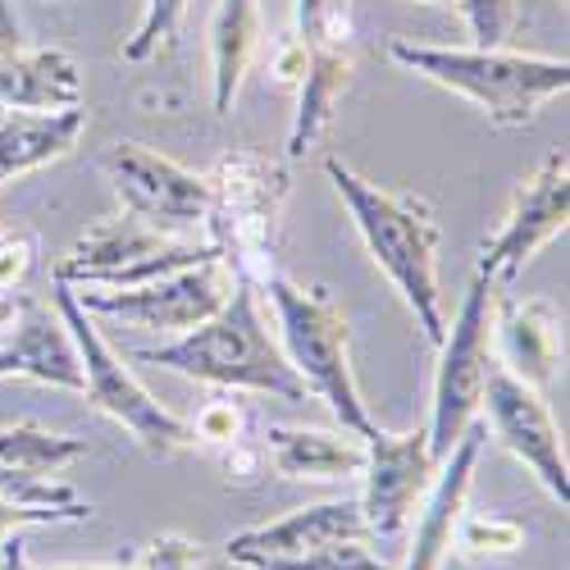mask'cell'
<instances>
[{
  "instance_id": "1",
  "label": "cell",
  "mask_w": 570,
  "mask_h": 570,
  "mask_svg": "<svg viewBox=\"0 0 570 570\" xmlns=\"http://www.w3.org/2000/svg\"><path fill=\"white\" fill-rule=\"evenodd\" d=\"M324 174L343 197L370 261L384 269V278L402 293L406 311L415 315V328L424 343H443V288H439V215L424 197L411 193H389L370 178H361L352 165L324 160Z\"/></svg>"
},
{
  "instance_id": "28",
  "label": "cell",
  "mask_w": 570,
  "mask_h": 570,
  "mask_svg": "<svg viewBox=\"0 0 570 570\" xmlns=\"http://www.w3.org/2000/svg\"><path fill=\"white\" fill-rule=\"evenodd\" d=\"M91 502L73 507H23V502H0V539H10L28 525H69V520H91Z\"/></svg>"
},
{
  "instance_id": "8",
  "label": "cell",
  "mask_w": 570,
  "mask_h": 570,
  "mask_svg": "<svg viewBox=\"0 0 570 570\" xmlns=\"http://www.w3.org/2000/svg\"><path fill=\"white\" fill-rule=\"evenodd\" d=\"M210 256H219L210 243L165 237L124 210L115 219L91 224L69 247V256L56 265V278L69 283V288H137V283L165 278Z\"/></svg>"
},
{
  "instance_id": "32",
  "label": "cell",
  "mask_w": 570,
  "mask_h": 570,
  "mask_svg": "<svg viewBox=\"0 0 570 570\" xmlns=\"http://www.w3.org/2000/svg\"><path fill=\"white\" fill-rule=\"evenodd\" d=\"M302 69H306V46H302V37H283L278 56H274V82L297 87V82H302Z\"/></svg>"
},
{
  "instance_id": "12",
  "label": "cell",
  "mask_w": 570,
  "mask_h": 570,
  "mask_svg": "<svg viewBox=\"0 0 570 570\" xmlns=\"http://www.w3.org/2000/svg\"><path fill=\"white\" fill-rule=\"evenodd\" d=\"M434 474H439V461L430 452L424 424H415L411 434H389L374 424L365 434V465H361L365 489L356 498L370 539H397L415 520Z\"/></svg>"
},
{
  "instance_id": "9",
  "label": "cell",
  "mask_w": 570,
  "mask_h": 570,
  "mask_svg": "<svg viewBox=\"0 0 570 570\" xmlns=\"http://www.w3.org/2000/svg\"><path fill=\"white\" fill-rule=\"evenodd\" d=\"M101 174L115 187L119 206L151 224L165 237H187L206 228L210 215V183L206 174L183 169L178 160L141 147V141H115V147L101 156Z\"/></svg>"
},
{
  "instance_id": "6",
  "label": "cell",
  "mask_w": 570,
  "mask_h": 570,
  "mask_svg": "<svg viewBox=\"0 0 570 570\" xmlns=\"http://www.w3.org/2000/svg\"><path fill=\"white\" fill-rule=\"evenodd\" d=\"M51 302L69 328V338L78 347V365H82V393L87 402L97 406L101 415H110L119 430L147 452L151 461H169L178 452H193L197 448V434H193V424H187L183 415H174L169 406H160L147 384L124 365V356L101 338V328L91 324V315L78 306L73 288L69 283L56 278V288H51Z\"/></svg>"
},
{
  "instance_id": "22",
  "label": "cell",
  "mask_w": 570,
  "mask_h": 570,
  "mask_svg": "<svg viewBox=\"0 0 570 570\" xmlns=\"http://www.w3.org/2000/svg\"><path fill=\"white\" fill-rule=\"evenodd\" d=\"M82 456H87V439L78 434H56V430H41V424H10V430H0V470H23V474H41V480H56L60 470H69Z\"/></svg>"
},
{
  "instance_id": "27",
  "label": "cell",
  "mask_w": 570,
  "mask_h": 570,
  "mask_svg": "<svg viewBox=\"0 0 570 570\" xmlns=\"http://www.w3.org/2000/svg\"><path fill=\"white\" fill-rule=\"evenodd\" d=\"M187 424H193L197 443L233 448V443H243V439H247L252 415H247V406L237 402V397H215V402H206V406L197 411V420H187Z\"/></svg>"
},
{
  "instance_id": "18",
  "label": "cell",
  "mask_w": 570,
  "mask_h": 570,
  "mask_svg": "<svg viewBox=\"0 0 570 570\" xmlns=\"http://www.w3.org/2000/svg\"><path fill=\"white\" fill-rule=\"evenodd\" d=\"M0 106L6 110H73L82 106V69L60 46L0 51Z\"/></svg>"
},
{
  "instance_id": "7",
  "label": "cell",
  "mask_w": 570,
  "mask_h": 570,
  "mask_svg": "<svg viewBox=\"0 0 570 570\" xmlns=\"http://www.w3.org/2000/svg\"><path fill=\"white\" fill-rule=\"evenodd\" d=\"M493 293H498V283L474 274L452 324L443 328L439 374H434V406H430V420H424L434 461H443L461 443V434L470 430V424L480 420L484 384L493 374Z\"/></svg>"
},
{
  "instance_id": "15",
  "label": "cell",
  "mask_w": 570,
  "mask_h": 570,
  "mask_svg": "<svg viewBox=\"0 0 570 570\" xmlns=\"http://www.w3.org/2000/svg\"><path fill=\"white\" fill-rule=\"evenodd\" d=\"M489 430L480 420L461 434V443L439 461V474L430 493H424L420 511H415V534L406 548V566L402 570H443V561L456 548V525L465 515V498H470V480H474V465H480Z\"/></svg>"
},
{
  "instance_id": "13",
  "label": "cell",
  "mask_w": 570,
  "mask_h": 570,
  "mask_svg": "<svg viewBox=\"0 0 570 570\" xmlns=\"http://www.w3.org/2000/svg\"><path fill=\"white\" fill-rule=\"evenodd\" d=\"M480 411H484V430H493V439L534 474V480L548 489V498L566 507L570 502V470H566L561 430L543 402V389L520 384L515 374L493 365Z\"/></svg>"
},
{
  "instance_id": "26",
  "label": "cell",
  "mask_w": 570,
  "mask_h": 570,
  "mask_svg": "<svg viewBox=\"0 0 570 570\" xmlns=\"http://www.w3.org/2000/svg\"><path fill=\"white\" fill-rule=\"evenodd\" d=\"M256 570H397V566L379 561L365 543H328V548H315L288 561H265Z\"/></svg>"
},
{
  "instance_id": "4",
  "label": "cell",
  "mask_w": 570,
  "mask_h": 570,
  "mask_svg": "<svg viewBox=\"0 0 570 570\" xmlns=\"http://www.w3.org/2000/svg\"><path fill=\"white\" fill-rule=\"evenodd\" d=\"M256 288L269 293L274 320H278V347L288 356V365L297 370V379L306 384V393H315L334 420L347 434L365 439L374 430V415L361 397L356 370H352V324L347 315L334 306L324 288H302L288 274H265Z\"/></svg>"
},
{
  "instance_id": "29",
  "label": "cell",
  "mask_w": 570,
  "mask_h": 570,
  "mask_svg": "<svg viewBox=\"0 0 570 570\" xmlns=\"http://www.w3.org/2000/svg\"><path fill=\"white\" fill-rule=\"evenodd\" d=\"M32 269H37V237L32 233H19V237L0 233V293H23Z\"/></svg>"
},
{
  "instance_id": "33",
  "label": "cell",
  "mask_w": 570,
  "mask_h": 570,
  "mask_svg": "<svg viewBox=\"0 0 570 570\" xmlns=\"http://www.w3.org/2000/svg\"><path fill=\"white\" fill-rule=\"evenodd\" d=\"M0 570H41V566H32L23 539L10 534V539H0ZM51 570H124V566H51Z\"/></svg>"
},
{
  "instance_id": "36",
  "label": "cell",
  "mask_w": 570,
  "mask_h": 570,
  "mask_svg": "<svg viewBox=\"0 0 570 570\" xmlns=\"http://www.w3.org/2000/svg\"><path fill=\"white\" fill-rule=\"evenodd\" d=\"M424 6H452V0H424Z\"/></svg>"
},
{
  "instance_id": "25",
  "label": "cell",
  "mask_w": 570,
  "mask_h": 570,
  "mask_svg": "<svg viewBox=\"0 0 570 570\" xmlns=\"http://www.w3.org/2000/svg\"><path fill=\"white\" fill-rule=\"evenodd\" d=\"M452 6L461 10L474 46H507V37L520 23V10H525V0H452Z\"/></svg>"
},
{
  "instance_id": "5",
  "label": "cell",
  "mask_w": 570,
  "mask_h": 570,
  "mask_svg": "<svg viewBox=\"0 0 570 570\" xmlns=\"http://www.w3.org/2000/svg\"><path fill=\"white\" fill-rule=\"evenodd\" d=\"M206 183V243L224 256V265L237 278L261 283L265 274H274L283 206H288V169L261 151H224Z\"/></svg>"
},
{
  "instance_id": "23",
  "label": "cell",
  "mask_w": 570,
  "mask_h": 570,
  "mask_svg": "<svg viewBox=\"0 0 570 570\" xmlns=\"http://www.w3.org/2000/svg\"><path fill=\"white\" fill-rule=\"evenodd\" d=\"M183 14H187V0H141V19H137L132 37L124 41V60H132V65L151 60L160 46L174 41Z\"/></svg>"
},
{
  "instance_id": "21",
  "label": "cell",
  "mask_w": 570,
  "mask_h": 570,
  "mask_svg": "<svg viewBox=\"0 0 570 570\" xmlns=\"http://www.w3.org/2000/svg\"><path fill=\"white\" fill-rule=\"evenodd\" d=\"M261 51V6L256 0H219L210 19V97L215 115H233L243 78Z\"/></svg>"
},
{
  "instance_id": "17",
  "label": "cell",
  "mask_w": 570,
  "mask_h": 570,
  "mask_svg": "<svg viewBox=\"0 0 570 570\" xmlns=\"http://www.w3.org/2000/svg\"><path fill=\"white\" fill-rule=\"evenodd\" d=\"M493 347L520 384L548 389L561 361V320L543 297H493Z\"/></svg>"
},
{
  "instance_id": "11",
  "label": "cell",
  "mask_w": 570,
  "mask_h": 570,
  "mask_svg": "<svg viewBox=\"0 0 570 570\" xmlns=\"http://www.w3.org/2000/svg\"><path fill=\"white\" fill-rule=\"evenodd\" d=\"M570 224V160L566 151H548L543 165L515 187L511 210L502 215L498 233L480 252V278L489 283H511L525 269L552 237H561Z\"/></svg>"
},
{
  "instance_id": "3",
  "label": "cell",
  "mask_w": 570,
  "mask_h": 570,
  "mask_svg": "<svg viewBox=\"0 0 570 570\" xmlns=\"http://www.w3.org/2000/svg\"><path fill=\"white\" fill-rule=\"evenodd\" d=\"M389 60L470 101L493 128L534 124V115L570 87L566 56H525V51H507V46H420L393 37Z\"/></svg>"
},
{
  "instance_id": "19",
  "label": "cell",
  "mask_w": 570,
  "mask_h": 570,
  "mask_svg": "<svg viewBox=\"0 0 570 570\" xmlns=\"http://www.w3.org/2000/svg\"><path fill=\"white\" fill-rule=\"evenodd\" d=\"M87 110H10L0 115V193L23 174H37L78 151Z\"/></svg>"
},
{
  "instance_id": "16",
  "label": "cell",
  "mask_w": 570,
  "mask_h": 570,
  "mask_svg": "<svg viewBox=\"0 0 570 570\" xmlns=\"http://www.w3.org/2000/svg\"><path fill=\"white\" fill-rule=\"evenodd\" d=\"M0 379H32V384L82 393L78 347L56 306H46L41 297L23 302L14 334L0 343Z\"/></svg>"
},
{
  "instance_id": "2",
  "label": "cell",
  "mask_w": 570,
  "mask_h": 570,
  "mask_svg": "<svg viewBox=\"0 0 570 570\" xmlns=\"http://www.w3.org/2000/svg\"><path fill=\"white\" fill-rule=\"evenodd\" d=\"M137 361L174 370L183 379H197L219 393H269L283 402H306V384L283 356L278 338L265 328L256 283L237 278L233 297L197 328H187L174 343L141 347Z\"/></svg>"
},
{
  "instance_id": "30",
  "label": "cell",
  "mask_w": 570,
  "mask_h": 570,
  "mask_svg": "<svg viewBox=\"0 0 570 570\" xmlns=\"http://www.w3.org/2000/svg\"><path fill=\"white\" fill-rule=\"evenodd\" d=\"M197 566H202V543L183 534H160L147 543V552H141L132 570H197Z\"/></svg>"
},
{
  "instance_id": "35",
  "label": "cell",
  "mask_w": 570,
  "mask_h": 570,
  "mask_svg": "<svg viewBox=\"0 0 570 570\" xmlns=\"http://www.w3.org/2000/svg\"><path fill=\"white\" fill-rule=\"evenodd\" d=\"M10 46H23V32H19V19L10 10V0H0V51H10Z\"/></svg>"
},
{
  "instance_id": "14",
  "label": "cell",
  "mask_w": 570,
  "mask_h": 570,
  "mask_svg": "<svg viewBox=\"0 0 570 570\" xmlns=\"http://www.w3.org/2000/svg\"><path fill=\"white\" fill-rule=\"evenodd\" d=\"M328 543H370V530H365V515H361L356 498L297 507L288 515L269 520V525L233 534L224 543V557L256 570L265 561H288V557H302V552H315V548H328Z\"/></svg>"
},
{
  "instance_id": "10",
  "label": "cell",
  "mask_w": 570,
  "mask_h": 570,
  "mask_svg": "<svg viewBox=\"0 0 570 570\" xmlns=\"http://www.w3.org/2000/svg\"><path fill=\"white\" fill-rule=\"evenodd\" d=\"M233 283L237 274L224 265V256H210L137 288H73V297L87 315H119L156 334H187L233 297Z\"/></svg>"
},
{
  "instance_id": "31",
  "label": "cell",
  "mask_w": 570,
  "mask_h": 570,
  "mask_svg": "<svg viewBox=\"0 0 570 570\" xmlns=\"http://www.w3.org/2000/svg\"><path fill=\"white\" fill-rule=\"evenodd\" d=\"M224 470H228V484H256L265 470V448H252L247 439L224 448Z\"/></svg>"
},
{
  "instance_id": "24",
  "label": "cell",
  "mask_w": 570,
  "mask_h": 570,
  "mask_svg": "<svg viewBox=\"0 0 570 570\" xmlns=\"http://www.w3.org/2000/svg\"><path fill=\"white\" fill-rule=\"evenodd\" d=\"M456 548L470 557H511L525 548V525H515L507 515H461L456 525Z\"/></svg>"
},
{
  "instance_id": "20",
  "label": "cell",
  "mask_w": 570,
  "mask_h": 570,
  "mask_svg": "<svg viewBox=\"0 0 570 570\" xmlns=\"http://www.w3.org/2000/svg\"><path fill=\"white\" fill-rule=\"evenodd\" d=\"M265 461L283 480H347L365 465V439L347 430H302V424H269L261 434Z\"/></svg>"
},
{
  "instance_id": "34",
  "label": "cell",
  "mask_w": 570,
  "mask_h": 570,
  "mask_svg": "<svg viewBox=\"0 0 570 570\" xmlns=\"http://www.w3.org/2000/svg\"><path fill=\"white\" fill-rule=\"evenodd\" d=\"M23 302H28V293H0V343H6V338L14 334Z\"/></svg>"
}]
</instances>
